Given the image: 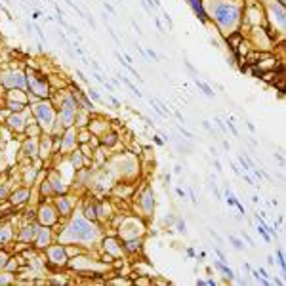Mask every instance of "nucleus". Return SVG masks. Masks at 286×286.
<instances>
[{"label":"nucleus","mask_w":286,"mask_h":286,"mask_svg":"<svg viewBox=\"0 0 286 286\" xmlns=\"http://www.w3.org/2000/svg\"><path fill=\"white\" fill-rule=\"evenodd\" d=\"M237 16H238L237 8H233V6H227V4L219 6V8H217V11H216V19L221 23L223 27L233 25V23L237 21Z\"/></svg>","instance_id":"f257e3e1"},{"label":"nucleus","mask_w":286,"mask_h":286,"mask_svg":"<svg viewBox=\"0 0 286 286\" xmlns=\"http://www.w3.org/2000/svg\"><path fill=\"white\" fill-rule=\"evenodd\" d=\"M191 6H193V10H195V13L198 16V19L200 21H206V13H204V10H202V2L200 0H187Z\"/></svg>","instance_id":"f03ea898"},{"label":"nucleus","mask_w":286,"mask_h":286,"mask_svg":"<svg viewBox=\"0 0 286 286\" xmlns=\"http://www.w3.org/2000/svg\"><path fill=\"white\" fill-rule=\"evenodd\" d=\"M36 113H38V117L42 118V120H46V122H50V120H52V111H50V109H48L46 105H38Z\"/></svg>","instance_id":"7ed1b4c3"},{"label":"nucleus","mask_w":286,"mask_h":286,"mask_svg":"<svg viewBox=\"0 0 286 286\" xmlns=\"http://www.w3.org/2000/svg\"><path fill=\"white\" fill-rule=\"evenodd\" d=\"M193 78H195L196 86H198V88H200V90L204 92V95H208V97H214V92L210 90V86H208V84H204L202 80H198V76H193Z\"/></svg>","instance_id":"20e7f679"},{"label":"nucleus","mask_w":286,"mask_h":286,"mask_svg":"<svg viewBox=\"0 0 286 286\" xmlns=\"http://www.w3.org/2000/svg\"><path fill=\"white\" fill-rule=\"evenodd\" d=\"M118 78H120V80H122V82H124V84H126V86H128V88H130V90H132V92H134V94L138 95V97H141V92H139V90H138V88H136V86H134V84H132V82H130V80H128V78H126V76H124V74H118Z\"/></svg>","instance_id":"39448f33"},{"label":"nucleus","mask_w":286,"mask_h":286,"mask_svg":"<svg viewBox=\"0 0 286 286\" xmlns=\"http://www.w3.org/2000/svg\"><path fill=\"white\" fill-rule=\"evenodd\" d=\"M214 265H216V267H217V269H219V271H223V273H225V275H227L229 279H233V277H235V273H233V271H231V269H229V267H227V265H225V263H223V261H216V263H214Z\"/></svg>","instance_id":"423d86ee"},{"label":"nucleus","mask_w":286,"mask_h":286,"mask_svg":"<svg viewBox=\"0 0 286 286\" xmlns=\"http://www.w3.org/2000/svg\"><path fill=\"white\" fill-rule=\"evenodd\" d=\"M10 124L13 128H21V118H19V117H11L10 118Z\"/></svg>","instance_id":"0eeeda50"},{"label":"nucleus","mask_w":286,"mask_h":286,"mask_svg":"<svg viewBox=\"0 0 286 286\" xmlns=\"http://www.w3.org/2000/svg\"><path fill=\"white\" fill-rule=\"evenodd\" d=\"M27 196V191H21V193H17V195H13V202H21L23 198Z\"/></svg>","instance_id":"6e6552de"},{"label":"nucleus","mask_w":286,"mask_h":286,"mask_svg":"<svg viewBox=\"0 0 286 286\" xmlns=\"http://www.w3.org/2000/svg\"><path fill=\"white\" fill-rule=\"evenodd\" d=\"M229 240H231V242L235 244V248H237V250H242V244H240V240H238V238H235V237H229Z\"/></svg>","instance_id":"1a4fd4ad"},{"label":"nucleus","mask_w":286,"mask_h":286,"mask_svg":"<svg viewBox=\"0 0 286 286\" xmlns=\"http://www.w3.org/2000/svg\"><path fill=\"white\" fill-rule=\"evenodd\" d=\"M227 202H229V204H235V202H237V198L233 196V193H231V191H227Z\"/></svg>","instance_id":"9d476101"},{"label":"nucleus","mask_w":286,"mask_h":286,"mask_svg":"<svg viewBox=\"0 0 286 286\" xmlns=\"http://www.w3.org/2000/svg\"><path fill=\"white\" fill-rule=\"evenodd\" d=\"M179 132H181V134H183V136H185V138H187V139H193V134H191V132H187L185 128H181V126H179Z\"/></svg>","instance_id":"9b49d317"},{"label":"nucleus","mask_w":286,"mask_h":286,"mask_svg":"<svg viewBox=\"0 0 286 286\" xmlns=\"http://www.w3.org/2000/svg\"><path fill=\"white\" fill-rule=\"evenodd\" d=\"M88 94H90V97H92V99H95V101H101V97L97 95V92H95V90H90Z\"/></svg>","instance_id":"f8f14e48"},{"label":"nucleus","mask_w":286,"mask_h":286,"mask_svg":"<svg viewBox=\"0 0 286 286\" xmlns=\"http://www.w3.org/2000/svg\"><path fill=\"white\" fill-rule=\"evenodd\" d=\"M86 216L94 219V217H95V208H88V210H86Z\"/></svg>","instance_id":"ddd939ff"},{"label":"nucleus","mask_w":286,"mask_h":286,"mask_svg":"<svg viewBox=\"0 0 286 286\" xmlns=\"http://www.w3.org/2000/svg\"><path fill=\"white\" fill-rule=\"evenodd\" d=\"M214 122H216V124H217V128H219L221 132H225V126H223V122L219 120V118H216V120H214Z\"/></svg>","instance_id":"4468645a"},{"label":"nucleus","mask_w":286,"mask_h":286,"mask_svg":"<svg viewBox=\"0 0 286 286\" xmlns=\"http://www.w3.org/2000/svg\"><path fill=\"white\" fill-rule=\"evenodd\" d=\"M279 263H281V267L284 269V256H282V252H279Z\"/></svg>","instance_id":"2eb2a0df"},{"label":"nucleus","mask_w":286,"mask_h":286,"mask_svg":"<svg viewBox=\"0 0 286 286\" xmlns=\"http://www.w3.org/2000/svg\"><path fill=\"white\" fill-rule=\"evenodd\" d=\"M177 231L185 233V223H183V221H179V223H177Z\"/></svg>","instance_id":"dca6fc26"},{"label":"nucleus","mask_w":286,"mask_h":286,"mask_svg":"<svg viewBox=\"0 0 286 286\" xmlns=\"http://www.w3.org/2000/svg\"><path fill=\"white\" fill-rule=\"evenodd\" d=\"M10 107H11V109H16V111H19V109H21V103H10Z\"/></svg>","instance_id":"f3484780"},{"label":"nucleus","mask_w":286,"mask_h":286,"mask_svg":"<svg viewBox=\"0 0 286 286\" xmlns=\"http://www.w3.org/2000/svg\"><path fill=\"white\" fill-rule=\"evenodd\" d=\"M147 53H149V55H151V57H153V59H159V55H156V53H154V52H153V50H149V52H147Z\"/></svg>","instance_id":"a211bd4d"},{"label":"nucleus","mask_w":286,"mask_h":286,"mask_svg":"<svg viewBox=\"0 0 286 286\" xmlns=\"http://www.w3.org/2000/svg\"><path fill=\"white\" fill-rule=\"evenodd\" d=\"M202 126H204V128H206V130H210V132H212V126H210V124H208V122H206V120H204V122H202Z\"/></svg>","instance_id":"6ab92c4d"},{"label":"nucleus","mask_w":286,"mask_h":286,"mask_svg":"<svg viewBox=\"0 0 286 286\" xmlns=\"http://www.w3.org/2000/svg\"><path fill=\"white\" fill-rule=\"evenodd\" d=\"M105 8H107V11H111V13H115V10H113V6H109L107 2H105Z\"/></svg>","instance_id":"aec40b11"},{"label":"nucleus","mask_w":286,"mask_h":286,"mask_svg":"<svg viewBox=\"0 0 286 286\" xmlns=\"http://www.w3.org/2000/svg\"><path fill=\"white\" fill-rule=\"evenodd\" d=\"M210 42L214 44V48H219V42H217V40H214V38H210Z\"/></svg>","instance_id":"412c9836"}]
</instances>
